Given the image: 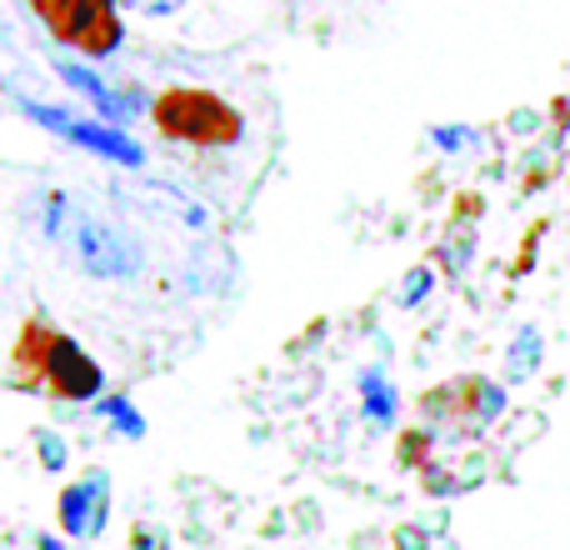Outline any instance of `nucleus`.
I'll list each match as a JSON object with an SVG mask.
<instances>
[{"mask_svg":"<svg viewBox=\"0 0 570 550\" xmlns=\"http://www.w3.org/2000/svg\"><path fill=\"white\" fill-rule=\"evenodd\" d=\"M56 40H70L86 56H110L120 46L116 0H30Z\"/></svg>","mask_w":570,"mask_h":550,"instance_id":"obj_2","label":"nucleus"},{"mask_svg":"<svg viewBox=\"0 0 570 550\" xmlns=\"http://www.w3.org/2000/svg\"><path fill=\"white\" fill-rule=\"evenodd\" d=\"M26 110L40 120V126H50L56 136L96 150V156H110V160H120V166H140V146L126 136V130L106 126V120H76V116H60V110H50V106H26Z\"/></svg>","mask_w":570,"mask_h":550,"instance_id":"obj_4","label":"nucleus"},{"mask_svg":"<svg viewBox=\"0 0 570 550\" xmlns=\"http://www.w3.org/2000/svg\"><path fill=\"white\" fill-rule=\"evenodd\" d=\"M46 381L70 401H90L100 391V365L70 335H46Z\"/></svg>","mask_w":570,"mask_h":550,"instance_id":"obj_5","label":"nucleus"},{"mask_svg":"<svg viewBox=\"0 0 570 550\" xmlns=\"http://www.w3.org/2000/svg\"><path fill=\"white\" fill-rule=\"evenodd\" d=\"M156 126L170 140H190V146H236L240 116L210 90H166L156 100Z\"/></svg>","mask_w":570,"mask_h":550,"instance_id":"obj_1","label":"nucleus"},{"mask_svg":"<svg viewBox=\"0 0 570 550\" xmlns=\"http://www.w3.org/2000/svg\"><path fill=\"white\" fill-rule=\"evenodd\" d=\"M425 285H431V271H415L411 281H405V305H415L425 295Z\"/></svg>","mask_w":570,"mask_h":550,"instance_id":"obj_9","label":"nucleus"},{"mask_svg":"<svg viewBox=\"0 0 570 550\" xmlns=\"http://www.w3.org/2000/svg\"><path fill=\"white\" fill-rule=\"evenodd\" d=\"M60 526H66L70 536H100V526H106V475H90V481L70 485L66 495H60Z\"/></svg>","mask_w":570,"mask_h":550,"instance_id":"obj_6","label":"nucleus"},{"mask_svg":"<svg viewBox=\"0 0 570 550\" xmlns=\"http://www.w3.org/2000/svg\"><path fill=\"white\" fill-rule=\"evenodd\" d=\"M66 246L76 256V266L96 275V281H126V275L140 271V246L130 236H120L116 226H106V220L76 216L66 230Z\"/></svg>","mask_w":570,"mask_h":550,"instance_id":"obj_3","label":"nucleus"},{"mask_svg":"<svg viewBox=\"0 0 570 550\" xmlns=\"http://www.w3.org/2000/svg\"><path fill=\"white\" fill-rule=\"evenodd\" d=\"M525 365H535V331L521 335V361H515V371H525Z\"/></svg>","mask_w":570,"mask_h":550,"instance_id":"obj_10","label":"nucleus"},{"mask_svg":"<svg viewBox=\"0 0 570 550\" xmlns=\"http://www.w3.org/2000/svg\"><path fill=\"white\" fill-rule=\"evenodd\" d=\"M361 395H365V411H371L375 421H391V415H395V395H391V385H385L381 375H365Z\"/></svg>","mask_w":570,"mask_h":550,"instance_id":"obj_8","label":"nucleus"},{"mask_svg":"<svg viewBox=\"0 0 570 550\" xmlns=\"http://www.w3.org/2000/svg\"><path fill=\"white\" fill-rule=\"evenodd\" d=\"M60 80H66L70 90H80V96H86L90 106H96L106 120H126V116H130V106H126V100H120L116 90H106V86H100V80L90 76L86 66H60Z\"/></svg>","mask_w":570,"mask_h":550,"instance_id":"obj_7","label":"nucleus"}]
</instances>
